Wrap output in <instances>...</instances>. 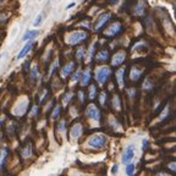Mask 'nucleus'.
Segmentation results:
<instances>
[{
  "label": "nucleus",
  "instance_id": "a878e982",
  "mask_svg": "<svg viewBox=\"0 0 176 176\" xmlns=\"http://www.w3.org/2000/svg\"><path fill=\"white\" fill-rule=\"evenodd\" d=\"M60 110H61L60 105H56L55 109H54V111H53V114H51V117H53V119H56V117H58V115L60 114Z\"/></svg>",
  "mask_w": 176,
  "mask_h": 176
},
{
  "label": "nucleus",
  "instance_id": "7c9ffc66",
  "mask_svg": "<svg viewBox=\"0 0 176 176\" xmlns=\"http://www.w3.org/2000/svg\"><path fill=\"white\" fill-rule=\"evenodd\" d=\"M167 114H169V108H165L164 111H163V114L160 115V120H164L165 116H167Z\"/></svg>",
  "mask_w": 176,
  "mask_h": 176
},
{
  "label": "nucleus",
  "instance_id": "20e7f679",
  "mask_svg": "<svg viewBox=\"0 0 176 176\" xmlns=\"http://www.w3.org/2000/svg\"><path fill=\"white\" fill-rule=\"evenodd\" d=\"M86 114H87L88 117L93 119V120H100V110L97 108L94 104H89L86 109Z\"/></svg>",
  "mask_w": 176,
  "mask_h": 176
},
{
  "label": "nucleus",
  "instance_id": "2f4dec72",
  "mask_svg": "<svg viewBox=\"0 0 176 176\" xmlns=\"http://www.w3.org/2000/svg\"><path fill=\"white\" fill-rule=\"evenodd\" d=\"M71 97H72V93H67L65 96V99H64V104H67V102L71 100Z\"/></svg>",
  "mask_w": 176,
  "mask_h": 176
},
{
  "label": "nucleus",
  "instance_id": "c9c22d12",
  "mask_svg": "<svg viewBox=\"0 0 176 176\" xmlns=\"http://www.w3.org/2000/svg\"><path fill=\"white\" fill-rule=\"evenodd\" d=\"M78 96H80L81 103H83V102H84V98H83V92H82V91H80V92H78Z\"/></svg>",
  "mask_w": 176,
  "mask_h": 176
},
{
  "label": "nucleus",
  "instance_id": "5701e85b",
  "mask_svg": "<svg viewBox=\"0 0 176 176\" xmlns=\"http://www.w3.org/2000/svg\"><path fill=\"white\" fill-rule=\"evenodd\" d=\"M81 73H82V72H81V69H78V70L75 71V73L72 75V78H71L72 82H77V81L81 78Z\"/></svg>",
  "mask_w": 176,
  "mask_h": 176
},
{
  "label": "nucleus",
  "instance_id": "423d86ee",
  "mask_svg": "<svg viewBox=\"0 0 176 176\" xmlns=\"http://www.w3.org/2000/svg\"><path fill=\"white\" fill-rule=\"evenodd\" d=\"M134 157V147L133 146H129L127 148L124 150V153H122V157H121V161L124 163V164H127L131 160L133 159Z\"/></svg>",
  "mask_w": 176,
  "mask_h": 176
},
{
  "label": "nucleus",
  "instance_id": "0eeeda50",
  "mask_svg": "<svg viewBox=\"0 0 176 176\" xmlns=\"http://www.w3.org/2000/svg\"><path fill=\"white\" fill-rule=\"evenodd\" d=\"M110 17H111V15L108 14V12H105V14L100 15L99 17H98V21H97V23H96V26H94V31H99L100 28L109 21Z\"/></svg>",
  "mask_w": 176,
  "mask_h": 176
},
{
  "label": "nucleus",
  "instance_id": "ddd939ff",
  "mask_svg": "<svg viewBox=\"0 0 176 176\" xmlns=\"http://www.w3.org/2000/svg\"><path fill=\"white\" fill-rule=\"evenodd\" d=\"M108 58H109V51L105 50V49L98 51L96 54V60L98 61V63H104V61L108 60Z\"/></svg>",
  "mask_w": 176,
  "mask_h": 176
},
{
  "label": "nucleus",
  "instance_id": "79ce46f5",
  "mask_svg": "<svg viewBox=\"0 0 176 176\" xmlns=\"http://www.w3.org/2000/svg\"><path fill=\"white\" fill-rule=\"evenodd\" d=\"M3 58V54H0V59H1Z\"/></svg>",
  "mask_w": 176,
  "mask_h": 176
},
{
  "label": "nucleus",
  "instance_id": "393cba45",
  "mask_svg": "<svg viewBox=\"0 0 176 176\" xmlns=\"http://www.w3.org/2000/svg\"><path fill=\"white\" fill-rule=\"evenodd\" d=\"M83 54H84V48L81 47V48L77 49V51H76V58L78 59V60H81V59L83 58Z\"/></svg>",
  "mask_w": 176,
  "mask_h": 176
},
{
  "label": "nucleus",
  "instance_id": "7ed1b4c3",
  "mask_svg": "<svg viewBox=\"0 0 176 176\" xmlns=\"http://www.w3.org/2000/svg\"><path fill=\"white\" fill-rule=\"evenodd\" d=\"M106 142V138L103 133H97L93 134V136L87 141V146L91 147V148H102Z\"/></svg>",
  "mask_w": 176,
  "mask_h": 176
},
{
  "label": "nucleus",
  "instance_id": "4be33fe9",
  "mask_svg": "<svg viewBox=\"0 0 176 176\" xmlns=\"http://www.w3.org/2000/svg\"><path fill=\"white\" fill-rule=\"evenodd\" d=\"M96 94H97V88H96V86H91L89 87V93H88V97H89V99H94L96 98Z\"/></svg>",
  "mask_w": 176,
  "mask_h": 176
},
{
  "label": "nucleus",
  "instance_id": "473e14b6",
  "mask_svg": "<svg viewBox=\"0 0 176 176\" xmlns=\"http://www.w3.org/2000/svg\"><path fill=\"white\" fill-rule=\"evenodd\" d=\"M56 65H58V60H56V61H55V63H54V64H53V65H51V71H50V72H49V76H51V75H53V72H54V71L56 70Z\"/></svg>",
  "mask_w": 176,
  "mask_h": 176
},
{
  "label": "nucleus",
  "instance_id": "f704fd0d",
  "mask_svg": "<svg viewBox=\"0 0 176 176\" xmlns=\"http://www.w3.org/2000/svg\"><path fill=\"white\" fill-rule=\"evenodd\" d=\"M143 87H144V89H152V84H150L149 81L146 80V82H144V84H143Z\"/></svg>",
  "mask_w": 176,
  "mask_h": 176
},
{
  "label": "nucleus",
  "instance_id": "72a5a7b5",
  "mask_svg": "<svg viewBox=\"0 0 176 176\" xmlns=\"http://www.w3.org/2000/svg\"><path fill=\"white\" fill-rule=\"evenodd\" d=\"M127 94L131 97V98H133L134 97V94H136V89L132 88V89H127Z\"/></svg>",
  "mask_w": 176,
  "mask_h": 176
},
{
  "label": "nucleus",
  "instance_id": "2eb2a0df",
  "mask_svg": "<svg viewBox=\"0 0 176 176\" xmlns=\"http://www.w3.org/2000/svg\"><path fill=\"white\" fill-rule=\"evenodd\" d=\"M36 36H38V31H27L26 33H24L22 36V39L23 42H27V40H30V39H33Z\"/></svg>",
  "mask_w": 176,
  "mask_h": 176
},
{
  "label": "nucleus",
  "instance_id": "9b49d317",
  "mask_svg": "<svg viewBox=\"0 0 176 176\" xmlns=\"http://www.w3.org/2000/svg\"><path fill=\"white\" fill-rule=\"evenodd\" d=\"M124 75H125V67H120L119 70L116 71V81H117V84L119 87H120L121 89L124 88Z\"/></svg>",
  "mask_w": 176,
  "mask_h": 176
},
{
  "label": "nucleus",
  "instance_id": "9d476101",
  "mask_svg": "<svg viewBox=\"0 0 176 176\" xmlns=\"http://www.w3.org/2000/svg\"><path fill=\"white\" fill-rule=\"evenodd\" d=\"M89 81H91V70L87 69V70H84L81 73V78H80L81 86H88Z\"/></svg>",
  "mask_w": 176,
  "mask_h": 176
},
{
  "label": "nucleus",
  "instance_id": "4c0bfd02",
  "mask_svg": "<svg viewBox=\"0 0 176 176\" xmlns=\"http://www.w3.org/2000/svg\"><path fill=\"white\" fill-rule=\"evenodd\" d=\"M143 148H147V144H148V142H147V140H143Z\"/></svg>",
  "mask_w": 176,
  "mask_h": 176
},
{
  "label": "nucleus",
  "instance_id": "c756f323",
  "mask_svg": "<svg viewBox=\"0 0 176 176\" xmlns=\"http://www.w3.org/2000/svg\"><path fill=\"white\" fill-rule=\"evenodd\" d=\"M42 18H43V16L42 15H38L37 16V18H36V21H34V26H38V24H40L42 23Z\"/></svg>",
  "mask_w": 176,
  "mask_h": 176
},
{
  "label": "nucleus",
  "instance_id": "58836bf2",
  "mask_svg": "<svg viewBox=\"0 0 176 176\" xmlns=\"http://www.w3.org/2000/svg\"><path fill=\"white\" fill-rule=\"evenodd\" d=\"M119 169V167H117V165H114V167H113V173H115V171Z\"/></svg>",
  "mask_w": 176,
  "mask_h": 176
},
{
  "label": "nucleus",
  "instance_id": "f3484780",
  "mask_svg": "<svg viewBox=\"0 0 176 176\" xmlns=\"http://www.w3.org/2000/svg\"><path fill=\"white\" fill-rule=\"evenodd\" d=\"M6 157H7V148H6V147H3V148L0 149V169L3 167Z\"/></svg>",
  "mask_w": 176,
  "mask_h": 176
},
{
  "label": "nucleus",
  "instance_id": "b1692460",
  "mask_svg": "<svg viewBox=\"0 0 176 176\" xmlns=\"http://www.w3.org/2000/svg\"><path fill=\"white\" fill-rule=\"evenodd\" d=\"M37 73H38V67L34 65V66L31 69V80L32 81H34L37 78Z\"/></svg>",
  "mask_w": 176,
  "mask_h": 176
},
{
  "label": "nucleus",
  "instance_id": "39448f33",
  "mask_svg": "<svg viewBox=\"0 0 176 176\" xmlns=\"http://www.w3.org/2000/svg\"><path fill=\"white\" fill-rule=\"evenodd\" d=\"M120 31H121V23L119 21H116V22H113L108 28H106V30L104 31V34L108 36V37H114V36H116Z\"/></svg>",
  "mask_w": 176,
  "mask_h": 176
},
{
  "label": "nucleus",
  "instance_id": "412c9836",
  "mask_svg": "<svg viewBox=\"0 0 176 176\" xmlns=\"http://www.w3.org/2000/svg\"><path fill=\"white\" fill-rule=\"evenodd\" d=\"M113 108L115 110H119L120 109V98L117 96H114L113 97Z\"/></svg>",
  "mask_w": 176,
  "mask_h": 176
},
{
  "label": "nucleus",
  "instance_id": "e433bc0d",
  "mask_svg": "<svg viewBox=\"0 0 176 176\" xmlns=\"http://www.w3.org/2000/svg\"><path fill=\"white\" fill-rule=\"evenodd\" d=\"M169 169H171L173 171L176 170V167H175V163H170V164H169Z\"/></svg>",
  "mask_w": 176,
  "mask_h": 176
},
{
  "label": "nucleus",
  "instance_id": "dca6fc26",
  "mask_svg": "<svg viewBox=\"0 0 176 176\" xmlns=\"http://www.w3.org/2000/svg\"><path fill=\"white\" fill-rule=\"evenodd\" d=\"M141 75H142V71H138L136 67H132L131 69V73H130V78L132 80V81H136V80H138L141 77Z\"/></svg>",
  "mask_w": 176,
  "mask_h": 176
},
{
  "label": "nucleus",
  "instance_id": "f03ea898",
  "mask_svg": "<svg viewBox=\"0 0 176 176\" xmlns=\"http://www.w3.org/2000/svg\"><path fill=\"white\" fill-rule=\"evenodd\" d=\"M110 75H111V70H110V67L108 66H102V67H98L96 70V81L98 82V84L103 86L105 83V81L109 78Z\"/></svg>",
  "mask_w": 176,
  "mask_h": 176
},
{
  "label": "nucleus",
  "instance_id": "a19ab883",
  "mask_svg": "<svg viewBox=\"0 0 176 176\" xmlns=\"http://www.w3.org/2000/svg\"><path fill=\"white\" fill-rule=\"evenodd\" d=\"M3 121H4V116H0V126H1V124H3Z\"/></svg>",
  "mask_w": 176,
  "mask_h": 176
},
{
  "label": "nucleus",
  "instance_id": "4468645a",
  "mask_svg": "<svg viewBox=\"0 0 176 176\" xmlns=\"http://www.w3.org/2000/svg\"><path fill=\"white\" fill-rule=\"evenodd\" d=\"M32 47H33V42H28L26 45H24L21 50H20V53H18V55H17V59H22L23 56H26L27 55V53L31 50L32 49Z\"/></svg>",
  "mask_w": 176,
  "mask_h": 176
},
{
  "label": "nucleus",
  "instance_id": "f8f14e48",
  "mask_svg": "<svg viewBox=\"0 0 176 176\" xmlns=\"http://www.w3.org/2000/svg\"><path fill=\"white\" fill-rule=\"evenodd\" d=\"M82 132H83V130H82V125H81V124H76V125H73L72 127H71V131H70L71 137H73V138L80 137L81 134H82Z\"/></svg>",
  "mask_w": 176,
  "mask_h": 176
},
{
  "label": "nucleus",
  "instance_id": "c85d7f7f",
  "mask_svg": "<svg viewBox=\"0 0 176 176\" xmlns=\"http://www.w3.org/2000/svg\"><path fill=\"white\" fill-rule=\"evenodd\" d=\"M65 125H66V122H65L64 120H61V121L59 122V125H58V129H59V131H60V132H64V131H65Z\"/></svg>",
  "mask_w": 176,
  "mask_h": 176
},
{
  "label": "nucleus",
  "instance_id": "6ab92c4d",
  "mask_svg": "<svg viewBox=\"0 0 176 176\" xmlns=\"http://www.w3.org/2000/svg\"><path fill=\"white\" fill-rule=\"evenodd\" d=\"M31 154H32V146L31 144H27L26 148L21 150V155H22L23 158H28V157H31Z\"/></svg>",
  "mask_w": 176,
  "mask_h": 176
},
{
  "label": "nucleus",
  "instance_id": "1a4fd4ad",
  "mask_svg": "<svg viewBox=\"0 0 176 176\" xmlns=\"http://www.w3.org/2000/svg\"><path fill=\"white\" fill-rule=\"evenodd\" d=\"M125 58H126V53L125 51H117L116 54L114 55L113 60H111V65L113 66H119V65H121L125 61Z\"/></svg>",
  "mask_w": 176,
  "mask_h": 176
},
{
  "label": "nucleus",
  "instance_id": "a211bd4d",
  "mask_svg": "<svg viewBox=\"0 0 176 176\" xmlns=\"http://www.w3.org/2000/svg\"><path fill=\"white\" fill-rule=\"evenodd\" d=\"M144 9H146V3L144 0H140V3H138V5L136 7V15H143V12H144Z\"/></svg>",
  "mask_w": 176,
  "mask_h": 176
},
{
  "label": "nucleus",
  "instance_id": "f257e3e1",
  "mask_svg": "<svg viewBox=\"0 0 176 176\" xmlns=\"http://www.w3.org/2000/svg\"><path fill=\"white\" fill-rule=\"evenodd\" d=\"M87 32L84 31H73L71 33H69L66 36V43H69L70 45H75V44H80L84 42L86 39H87Z\"/></svg>",
  "mask_w": 176,
  "mask_h": 176
},
{
  "label": "nucleus",
  "instance_id": "cd10ccee",
  "mask_svg": "<svg viewBox=\"0 0 176 176\" xmlns=\"http://www.w3.org/2000/svg\"><path fill=\"white\" fill-rule=\"evenodd\" d=\"M105 99H106V92H102L100 96H99V100H100V104L102 105H105Z\"/></svg>",
  "mask_w": 176,
  "mask_h": 176
},
{
  "label": "nucleus",
  "instance_id": "6e6552de",
  "mask_svg": "<svg viewBox=\"0 0 176 176\" xmlns=\"http://www.w3.org/2000/svg\"><path fill=\"white\" fill-rule=\"evenodd\" d=\"M73 69H75V63L73 61H70V63H67L65 66L61 69V77L63 78H66V77H69V75H71V73L73 72Z\"/></svg>",
  "mask_w": 176,
  "mask_h": 176
},
{
  "label": "nucleus",
  "instance_id": "aec40b11",
  "mask_svg": "<svg viewBox=\"0 0 176 176\" xmlns=\"http://www.w3.org/2000/svg\"><path fill=\"white\" fill-rule=\"evenodd\" d=\"M94 48H96V43H93L91 48H89V50H88V54H87V59H86V63H91L92 61V58H93V54H94Z\"/></svg>",
  "mask_w": 176,
  "mask_h": 176
},
{
  "label": "nucleus",
  "instance_id": "bb28decb",
  "mask_svg": "<svg viewBox=\"0 0 176 176\" xmlns=\"http://www.w3.org/2000/svg\"><path fill=\"white\" fill-rule=\"evenodd\" d=\"M134 171V165L133 164H129L127 166H126V174L127 175H132Z\"/></svg>",
  "mask_w": 176,
  "mask_h": 176
},
{
  "label": "nucleus",
  "instance_id": "ea45409f",
  "mask_svg": "<svg viewBox=\"0 0 176 176\" xmlns=\"http://www.w3.org/2000/svg\"><path fill=\"white\" fill-rule=\"evenodd\" d=\"M37 111V106H33V110H32V114H36Z\"/></svg>",
  "mask_w": 176,
  "mask_h": 176
}]
</instances>
